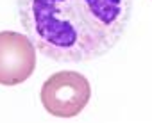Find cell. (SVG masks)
<instances>
[{
  "instance_id": "3",
  "label": "cell",
  "mask_w": 152,
  "mask_h": 123,
  "mask_svg": "<svg viewBox=\"0 0 152 123\" xmlns=\"http://www.w3.org/2000/svg\"><path fill=\"white\" fill-rule=\"evenodd\" d=\"M36 68V46L29 36L0 32V86H18L25 82Z\"/></svg>"
},
{
  "instance_id": "1",
  "label": "cell",
  "mask_w": 152,
  "mask_h": 123,
  "mask_svg": "<svg viewBox=\"0 0 152 123\" xmlns=\"http://www.w3.org/2000/svg\"><path fill=\"white\" fill-rule=\"evenodd\" d=\"M22 29L56 63H90L125 34L132 0H16Z\"/></svg>"
},
{
  "instance_id": "2",
  "label": "cell",
  "mask_w": 152,
  "mask_h": 123,
  "mask_svg": "<svg viewBox=\"0 0 152 123\" xmlns=\"http://www.w3.org/2000/svg\"><path fill=\"white\" fill-rule=\"evenodd\" d=\"M39 98L48 114L56 118H73L88 105L91 86L83 73L63 70L56 72L43 82Z\"/></svg>"
}]
</instances>
